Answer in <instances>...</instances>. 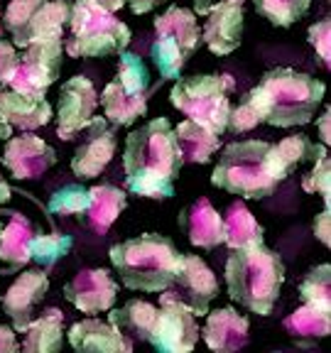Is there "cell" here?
<instances>
[{
	"instance_id": "14",
	"label": "cell",
	"mask_w": 331,
	"mask_h": 353,
	"mask_svg": "<svg viewBox=\"0 0 331 353\" xmlns=\"http://www.w3.org/2000/svg\"><path fill=\"white\" fill-rule=\"evenodd\" d=\"M99 105V94L86 77L66 79L59 88V110H57V135L74 140L86 128Z\"/></svg>"
},
{
	"instance_id": "24",
	"label": "cell",
	"mask_w": 331,
	"mask_h": 353,
	"mask_svg": "<svg viewBox=\"0 0 331 353\" xmlns=\"http://www.w3.org/2000/svg\"><path fill=\"white\" fill-rule=\"evenodd\" d=\"M174 143L182 162H197V165H206L221 148L219 135L197 121L179 123L174 128Z\"/></svg>"
},
{
	"instance_id": "37",
	"label": "cell",
	"mask_w": 331,
	"mask_h": 353,
	"mask_svg": "<svg viewBox=\"0 0 331 353\" xmlns=\"http://www.w3.org/2000/svg\"><path fill=\"white\" fill-rule=\"evenodd\" d=\"M302 189L309 194H319L321 201H324V209L331 206V167L326 150H321L319 157L314 160V170L302 179Z\"/></svg>"
},
{
	"instance_id": "20",
	"label": "cell",
	"mask_w": 331,
	"mask_h": 353,
	"mask_svg": "<svg viewBox=\"0 0 331 353\" xmlns=\"http://www.w3.org/2000/svg\"><path fill=\"white\" fill-rule=\"evenodd\" d=\"M248 316L238 314L233 307H221L209 314L204 329H201V336L211 351L233 353L248 343Z\"/></svg>"
},
{
	"instance_id": "1",
	"label": "cell",
	"mask_w": 331,
	"mask_h": 353,
	"mask_svg": "<svg viewBox=\"0 0 331 353\" xmlns=\"http://www.w3.org/2000/svg\"><path fill=\"white\" fill-rule=\"evenodd\" d=\"M182 165L174 143V128L165 116L152 118L126 138V187L138 196L172 199Z\"/></svg>"
},
{
	"instance_id": "29",
	"label": "cell",
	"mask_w": 331,
	"mask_h": 353,
	"mask_svg": "<svg viewBox=\"0 0 331 353\" xmlns=\"http://www.w3.org/2000/svg\"><path fill=\"white\" fill-rule=\"evenodd\" d=\"M221 223H223V243L231 250L250 248V245L263 243V226L253 219V214L243 201H233L226 214L221 216Z\"/></svg>"
},
{
	"instance_id": "39",
	"label": "cell",
	"mask_w": 331,
	"mask_h": 353,
	"mask_svg": "<svg viewBox=\"0 0 331 353\" xmlns=\"http://www.w3.org/2000/svg\"><path fill=\"white\" fill-rule=\"evenodd\" d=\"M15 64H17L15 47H12L10 42H3V39H0V86H8Z\"/></svg>"
},
{
	"instance_id": "38",
	"label": "cell",
	"mask_w": 331,
	"mask_h": 353,
	"mask_svg": "<svg viewBox=\"0 0 331 353\" xmlns=\"http://www.w3.org/2000/svg\"><path fill=\"white\" fill-rule=\"evenodd\" d=\"M309 44L317 50L321 64L329 69V59H331V22L329 20H319L309 28Z\"/></svg>"
},
{
	"instance_id": "49",
	"label": "cell",
	"mask_w": 331,
	"mask_h": 353,
	"mask_svg": "<svg viewBox=\"0 0 331 353\" xmlns=\"http://www.w3.org/2000/svg\"><path fill=\"white\" fill-rule=\"evenodd\" d=\"M0 233H3V223H0Z\"/></svg>"
},
{
	"instance_id": "18",
	"label": "cell",
	"mask_w": 331,
	"mask_h": 353,
	"mask_svg": "<svg viewBox=\"0 0 331 353\" xmlns=\"http://www.w3.org/2000/svg\"><path fill=\"white\" fill-rule=\"evenodd\" d=\"M57 162V152L32 132H22L17 138H8L3 165L10 170L15 179H37Z\"/></svg>"
},
{
	"instance_id": "10",
	"label": "cell",
	"mask_w": 331,
	"mask_h": 353,
	"mask_svg": "<svg viewBox=\"0 0 331 353\" xmlns=\"http://www.w3.org/2000/svg\"><path fill=\"white\" fill-rule=\"evenodd\" d=\"M72 15V0H10L3 25L17 47L42 39H64Z\"/></svg>"
},
{
	"instance_id": "13",
	"label": "cell",
	"mask_w": 331,
	"mask_h": 353,
	"mask_svg": "<svg viewBox=\"0 0 331 353\" xmlns=\"http://www.w3.org/2000/svg\"><path fill=\"white\" fill-rule=\"evenodd\" d=\"M167 292L184 304L194 316L209 314V302L219 294V280L199 255H179Z\"/></svg>"
},
{
	"instance_id": "41",
	"label": "cell",
	"mask_w": 331,
	"mask_h": 353,
	"mask_svg": "<svg viewBox=\"0 0 331 353\" xmlns=\"http://www.w3.org/2000/svg\"><path fill=\"white\" fill-rule=\"evenodd\" d=\"M329 209H324L319 216L314 219V233H317V238H319L324 245H329V236H331V231H329Z\"/></svg>"
},
{
	"instance_id": "2",
	"label": "cell",
	"mask_w": 331,
	"mask_h": 353,
	"mask_svg": "<svg viewBox=\"0 0 331 353\" xmlns=\"http://www.w3.org/2000/svg\"><path fill=\"white\" fill-rule=\"evenodd\" d=\"M285 285V265L280 253L260 245L233 250L226 260L228 297L248 312L268 316L275 309Z\"/></svg>"
},
{
	"instance_id": "6",
	"label": "cell",
	"mask_w": 331,
	"mask_h": 353,
	"mask_svg": "<svg viewBox=\"0 0 331 353\" xmlns=\"http://www.w3.org/2000/svg\"><path fill=\"white\" fill-rule=\"evenodd\" d=\"M132 39V32L126 22L103 8L94 6L91 0H74L69 15V37H66V54L79 59H96V57L121 54Z\"/></svg>"
},
{
	"instance_id": "15",
	"label": "cell",
	"mask_w": 331,
	"mask_h": 353,
	"mask_svg": "<svg viewBox=\"0 0 331 353\" xmlns=\"http://www.w3.org/2000/svg\"><path fill=\"white\" fill-rule=\"evenodd\" d=\"M86 135L81 138L79 148L74 150L72 172L79 179H94L108 167L118 148L116 132L108 125V118H94L86 123Z\"/></svg>"
},
{
	"instance_id": "44",
	"label": "cell",
	"mask_w": 331,
	"mask_h": 353,
	"mask_svg": "<svg viewBox=\"0 0 331 353\" xmlns=\"http://www.w3.org/2000/svg\"><path fill=\"white\" fill-rule=\"evenodd\" d=\"M91 3L103 8V10H108V12H118L123 6H126V0H91Z\"/></svg>"
},
{
	"instance_id": "7",
	"label": "cell",
	"mask_w": 331,
	"mask_h": 353,
	"mask_svg": "<svg viewBox=\"0 0 331 353\" xmlns=\"http://www.w3.org/2000/svg\"><path fill=\"white\" fill-rule=\"evenodd\" d=\"M233 91H236V81L228 74H197V77L177 79L170 101L189 121L201 123L216 135H221L226 132V121L231 113L228 96Z\"/></svg>"
},
{
	"instance_id": "34",
	"label": "cell",
	"mask_w": 331,
	"mask_h": 353,
	"mask_svg": "<svg viewBox=\"0 0 331 353\" xmlns=\"http://www.w3.org/2000/svg\"><path fill=\"white\" fill-rule=\"evenodd\" d=\"M72 245V236H66V233H47V236L37 233L32 241V250H30V260L37 263L39 268H52L64 255H69Z\"/></svg>"
},
{
	"instance_id": "3",
	"label": "cell",
	"mask_w": 331,
	"mask_h": 353,
	"mask_svg": "<svg viewBox=\"0 0 331 353\" xmlns=\"http://www.w3.org/2000/svg\"><path fill=\"white\" fill-rule=\"evenodd\" d=\"M263 105L265 123L275 128L307 125L317 116L326 94L324 81L309 77L297 69L277 66L265 72L260 83L253 88Z\"/></svg>"
},
{
	"instance_id": "43",
	"label": "cell",
	"mask_w": 331,
	"mask_h": 353,
	"mask_svg": "<svg viewBox=\"0 0 331 353\" xmlns=\"http://www.w3.org/2000/svg\"><path fill=\"white\" fill-rule=\"evenodd\" d=\"M329 118H331V110H329V108H324V116L319 118V132H321V140H324V145H329V140H331Z\"/></svg>"
},
{
	"instance_id": "46",
	"label": "cell",
	"mask_w": 331,
	"mask_h": 353,
	"mask_svg": "<svg viewBox=\"0 0 331 353\" xmlns=\"http://www.w3.org/2000/svg\"><path fill=\"white\" fill-rule=\"evenodd\" d=\"M211 8V0H194V10L199 12V15H206Z\"/></svg>"
},
{
	"instance_id": "36",
	"label": "cell",
	"mask_w": 331,
	"mask_h": 353,
	"mask_svg": "<svg viewBox=\"0 0 331 353\" xmlns=\"http://www.w3.org/2000/svg\"><path fill=\"white\" fill-rule=\"evenodd\" d=\"M88 204V189L81 184H66V187L57 189L50 196L47 211L57 216H83Z\"/></svg>"
},
{
	"instance_id": "40",
	"label": "cell",
	"mask_w": 331,
	"mask_h": 353,
	"mask_svg": "<svg viewBox=\"0 0 331 353\" xmlns=\"http://www.w3.org/2000/svg\"><path fill=\"white\" fill-rule=\"evenodd\" d=\"M20 351V343L15 339V331L10 326L0 324V353H17Z\"/></svg>"
},
{
	"instance_id": "8",
	"label": "cell",
	"mask_w": 331,
	"mask_h": 353,
	"mask_svg": "<svg viewBox=\"0 0 331 353\" xmlns=\"http://www.w3.org/2000/svg\"><path fill=\"white\" fill-rule=\"evenodd\" d=\"M201 44L197 15L187 8L172 6L154 20V42L150 47L162 79H179L184 64L197 54Z\"/></svg>"
},
{
	"instance_id": "26",
	"label": "cell",
	"mask_w": 331,
	"mask_h": 353,
	"mask_svg": "<svg viewBox=\"0 0 331 353\" xmlns=\"http://www.w3.org/2000/svg\"><path fill=\"white\" fill-rule=\"evenodd\" d=\"M126 206L128 196L123 189L113 187V184H99V187L88 189V204L83 216L96 233H106L113 226V221L126 211Z\"/></svg>"
},
{
	"instance_id": "12",
	"label": "cell",
	"mask_w": 331,
	"mask_h": 353,
	"mask_svg": "<svg viewBox=\"0 0 331 353\" xmlns=\"http://www.w3.org/2000/svg\"><path fill=\"white\" fill-rule=\"evenodd\" d=\"M148 341L160 353H189L199 341L197 316L167 290H162L160 294V309H157Z\"/></svg>"
},
{
	"instance_id": "21",
	"label": "cell",
	"mask_w": 331,
	"mask_h": 353,
	"mask_svg": "<svg viewBox=\"0 0 331 353\" xmlns=\"http://www.w3.org/2000/svg\"><path fill=\"white\" fill-rule=\"evenodd\" d=\"M0 118L10 128L37 130L52 121V105L44 96L22 94V91H3L0 88Z\"/></svg>"
},
{
	"instance_id": "47",
	"label": "cell",
	"mask_w": 331,
	"mask_h": 353,
	"mask_svg": "<svg viewBox=\"0 0 331 353\" xmlns=\"http://www.w3.org/2000/svg\"><path fill=\"white\" fill-rule=\"evenodd\" d=\"M12 135V128L8 125L6 121H3V118H0V140H8Z\"/></svg>"
},
{
	"instance_id": "19",
	"label": "cell",
	"mask_w": 331,
	"mask_h": 353,
	"mask_svg": "<svg viewBox=\"0 0 331 353\" xmlns=\"http://www.w3.org/2000/svg\"><path fill=\"white\" fill-rule=\"evenodd\" d=\"M47 290H50V277L42 270L22 272L10 285V290L3 297V309H6V314L10 316L12 326L17 331L28 329V324L37 314V307L42 304Z\"/></svg>"
},
{
	"instance_id": "22",
	"label": "cell",
	"mask_w": 331,
	"mask_h": 353,
	"mask_svg": "<svg viewBox=\"0 0 331 353\" xmlns=\"http://www.w3.org/2000/svg\"><path fill=\"white\" fill-rule=\"evenodd\" d=\"M179 228L184 231L187 241L197 248L211 250L223 243V223H221V214L211 206L206 196L197 199L194 204L179 214Z\"/></svg>"
},
{
	"instance_id": "11",
	"label": "cell",
	"mask_w": 331,
	"mask_h": 353,
	"mask_svg": "<svg viewBox=\"0 0 331 353\" xmlns=\"http://www.w3.org/2000/svg\"><path fill=\"white\" fill-rule=\"evenodd\" d=\"M61 74V39H42L25 47V54L17 57L8 86L22 94L44 96L47 88Z\"/></svg>"
},
{
	"instance_id": "35",
	"label": "cell",
	"mask_w": 331,
	"mask_h": 353,
	"mask_svg": "<svg viewBox=\"0 0 331 353\" xmlns=\"http://www.w3.org/2000/svg\"><path fill=\"white\" fill-rule=\"evenodd\" d=\"M260 123H265L263 105H260L255 91L250 88L248 94L241 99V103H238L236 108H231L228 121H226V130H231L233 135H241V132L253 130V128L260 125Z\"/></svg>"
},
{
	"instance_id": "27",
	"label": "cell",
	"mask_w": 331,
	"mask_h": 353,
	"mask_svg": "<svg viewBox=\"0 0 331 353\" xmlns=\"http://www.w3.org/2000/svg\"><path fill=\"white\" fill-rule=\"evenodd\" d=\"M22 334H25L22 351L57 353L61 348V341H64V312H59L57 307L44 309L42 316L30 321Z\"/></svg>"
},
{
	"instance_id": "42",
	"label": "cell",
	"mask_w": 331,
	"mask_h": 353,
	"mask_svg": "<svg viewBox=\"0 0 331 353\" xmlns=\"http://www.w3.org/2000/svg\"><path fill=\"white\" fill-rule=\"evenodd\" d=\"M126 3L130 6V10L135 12V15H145V12L165 6V3H170V0H126Z\"/></svg>"
},
{
	"instance_id": "17",
	"label": "cell",
	"mask_w": 331,
	"mask_h": 353,
	"mask_svg": "<svg viewBox=\"0 0 331 353\" xmlns=\"http://www.w3.org/2000/svg\"><path fill=\"white\" fill-rule=\"evenodd\" d=\"M64 297L83 314H101L116 304L118 282L103 268L81 270L64 285Z\"/></svg>"
},
{
	"instance_id": "23",
	"label": "cell",
	"mask_w": 331,
	"mask_h": 353,
	"mask_svg": "<svg viewBox=\"0 0 331 353\" xmlns=\"http://www.w3.org/2000/svg\"><path fill=\"white\" fill-rule=\"evenodd\" d=\"M69 343L74 351L81 353H130L132 343L118 334L110 324L88 316L69 329Z\"/></svg>"
},
{
	"instance_id": "5",
	"label": "cell",
	"mask_w": 331,
	"mask_h": 353,
	"mask_svg": "<svg viewBox=\"0 0 331 353\" xmlns=\"http://www.w3.org/2000/svg\"><path fill=\"white\" fill-rule=\"evenodd\" d=\"M179 250L167 236L143 233L110 248L108 258L121 275L123 285L135 292H162L174 277Z\"/></svg>"
},
{
	"instance_id": "48",
	"label": "cell",
	"mask_w": 331,
	"mask_h": 353,
	"mask_svg": "<svg viewBox=\"0 0 331 353\" xmlns=\"http://www.w3.org/2000/svg\"><path fill=\"white\" fill-rule=\"evenodd\" d=\"M0 32H3V22H0Z\"/></svg>"
},
{
	"instance_id": "16",
	"label": "cell",
	"mask_w": 331,
	"mask_h": 353,
	"mask_svg": "<svg viewBox=\"0 0 331 353\" xmlns=\"http://www.w3.org/2000/svg\"><path fill=\"white\" fill-rule=\"evenodd\" d=\"M243 6H245V0H219L209 8L201 42L209 47L211 54L226 57L241 47Z\"/></svg>"
},
{
	"instance_id": "33",
	"label": "cell",
	"mask_w": 331,
	"mask_h": 353,
	"mask_svg": "<svg viewBox=\"0 0 331 353\" xmlns=\"http://www.w3.org/2000/svg\"><path fill=\"white\" fill-rule=\"evenodd\" d=\"M255 10L277 28H290L307 15L312 0H253Z\"/></svg>"
},
{
	"instance_id": "31",
	"label": "cell",
	"mask_w": 331,
	"mask_h": 353,
	"mask_svg": "<svg viewBox=\"0 0 331 353\" xmlns=\"http://www.w3.org/2000/svg\"><path fill=\"white\" fill-rule=\"evenodd\" d=\"M285 331L297 339H324L331 331V312L304 304L285 319Z\"/></svg>"
},
{
	"instance_id": "25",
	"label": "cell",
	"mask_w": 331,
	"mask_h": 353,
	"mask_svg": "<svg viewBox=\"0 0 331 353\" xmlns=\"http://www.w3.org/2000/svg\"><path fill=\"white\" fill-rule=\"evenodd\" d=\"M10 221L0 233V260L8 263L10 268H22L30 263V250H32V241L37 236V226L32 221L25 219L17 211H10Z\"/></svg>"
},
{
	"instance_id": "32",
	"label": "cell",
	"mask_w": 331,
	"mask_h": 353,
	"mask_svg": "<svg viewBox=\"0 0 331 353\" xmlns=\"http://www.w3.org/2000/svg\"><path fill=\"white\" fill-rule=\"evenodd\" d=\"M299 299L304 304L331 312V265H317L299 282Z\"/></svg>"
},
{
	"instance_id": "30",
	"label": "cell",
	"mask_w": 331,
	"mask_h": 353,
	"mask_svg": "<svg viewBox=\"0 0 331 353\" xmlns=\"http://www.w3.org/2000/svg\"><path fill=\"white\" fill-rule=\"evenodd\" d=\"M321 150H326L324 145L312 143L309 135H304V132H297V135H290V138L280 140L275 145V165L280 179H287L294 172V167L302 165V162L317 160Z\"/></svg>"
},
{
	"instance_id": "28",
	"label": "cell",
	"mask_w": 331,
	"mask_h": 353,
	"mask_svg": "<svg viewBox=\"0 0 331 353\" xmlns=\"http://www.w3.org/2000/svg\"><path fill=\"white\" fill-rule=\"evenodd\" d=\"M157 316V307L150 302H140V299H130L123 304L121 309H113L108 314V324L121 334L126 341H148L150 329Z\"/></svg>"
},
{
	"instance_id": "9",
	"label": "cell",
	"mask_w": 331,
	"mask_h": 353,
	"mask_svg": "<svg viewBox=\"0 0 331 353\" xmlns=\"http://www.w3.org/2000/svg\"><path fill=\"white\" fill-rule=\"evenodd\" d=\"M150 94L152 88H150L148 64L138 54L123 50L121 61H118V77L103 88L99 99L106 118L113 125H132L140 116H145Z\"/></svg>"
},
{
	"instance_id": "4",
	"label": "cell",
	"mask_w": 331,
	"mask_h": 353,
	"mask_svg": "<svg viewBox=\"0 0 331 353\" xmlns=\"http://www.w3.org/2000/svg\"><path fill=\"white\" fill-rule=\"evenodd\" d=\"M275 165V143L241 140L223 148L214 167L211 184L243 199H265L280 184Z\"/></svg>"
},
{
	"instance_id": "45",
	"label": "cell",
	"mask_w": 331,
	"mask_h": 353,
	"mask_svg": "<svg viewBox=\"0 0 331 353\" xmlns=\"http://www.w3.org/2000/svg\"><path fill=\"white\" fill-rule=\"evenodd\" d=\"M10 194H12L10 184L6 182V176L0 174V206H3V204H8V199H10Z\"/></svg>"
}]
</instances>
